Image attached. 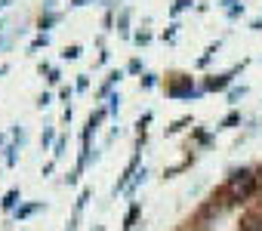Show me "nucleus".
Wrapping results in <instances>:
<instances>
[{"label": "nucleus", "instance_id": "obj_3", "mask_svg": "<svg viewBox=\"0 0 262 231\" xmlns=\"http://www.w3.org/2000/svg\"><path fill=\"white\" fill-rule=\"evenodd\" d=\"M228 83V74H222V77H213V80H207V86L210 89H216V86H225Z\"/></svg>", "mask_w": 262, "mask_h": 231}, {"label": "nucleus", "instance_id": "obj_5", "mask_svg": "<svg viewBox=\"0 0 262 231\" xmlns=\"http://www.w3.org/2000/svg\"><path fill=\"white\" fill-rule=\"evenodd\" d=\"M74 4H80V0H74Z\"/></svg>", "mask_w": 262, "mask_h": 231}, {"label": "nucleus", "instance_id": "obj_2", "mask_svg": "<svg viewBox=\"0 0 262 231\" xmlns=\"http://www.w3.org/2000/svg\"><path fill=\"white\" fill-rule=\"evenodd\" d=\"M136 216H139V206H133V210L126 213V219H123V228H126V231H133V222H136Z\"/></svg>", "mask_w": 262, "mask_h": 231}, {"label": "nucleus", "instance_id": "obj_4", "mask_svg": "<svg viewBox=\"0 0 262 231\" xmlns=\"http://www.w3.org/2000/svg\"><path fill=\"white\" fill-rule=\"evenodd\" d=\"M16 197H19V191H10V194H7V200H4V206H7V210H10V206H13V203H16Z\"/></svg>", "mask_w": 262, "mask_h": 231}, {"label": "nucleus", "instance_id": "obj_1", "mask_svg": "<svg viewBox=\"0 0 262 231\" xmlns=\"http://www.w3.org/2000/svg\"><path fill=\"white\" fill-rule=\"evenodd\" d=\"M237 231H262V210H247L241 216Z\"/></svg>", "mask_w": 262, "mask_h": 231}, {"label": "nucleus", "instance_id": "obj_6", "mask_svg": "<svg viewBox=\"0 0 262 231\" xmlns=\"http://www.w3.org/2000/svg\"><path fill=\"white\" fill-rule=\"evenodd\" d=\"M96 231H102V228H96Z\"/></svg>", "mask_w": 262, "mask_h": 231}]
</instances>
